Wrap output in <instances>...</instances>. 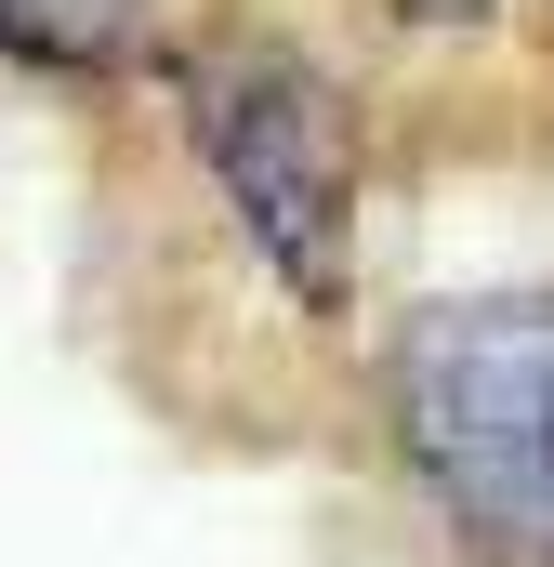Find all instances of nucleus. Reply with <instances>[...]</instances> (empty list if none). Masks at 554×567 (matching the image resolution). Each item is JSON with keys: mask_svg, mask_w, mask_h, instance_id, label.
<instances>
[{"mask_svg": "<svg viewBox=\"0 0 554 567\" xmlns=\"http://www.w3.org/2000/svg\"><path fill=\"white\" fill-rule=\"evenodd\" d=\"M370 449L449 567H554V278L410 303L370 343Z\"/></svg>", "mask_w": 554, "mask_h": 567, "instance_id": "obj_2", "label": "nucleus"}, {"mask_svg": "<svg viewBox=\"0 0 554 567\" xmlns=\"http://www.w3.org/2000/svg\"><path fill=\"white\" fill-rule=\"evenodd\" d=\"M158 106H172V145H185L225 251L304 330H330L357 303V238H370L357 80L290 27H185L158 53Z\"/></svg>", "mask_w": 554, "mask_h": 567, "instance_id": "obj_1", "label": "nucleus"}, {"mask_svg": "<svg viewBox=\"0 0 554 567\" xmlns=\"http://www.w3.org/2000/svg\"><path fill=\"white\" fill-rule=\"evenodd\" d=\"M172 0H0V66L40 93H106V80H158L172 53Z\"/></svg>", "mask_w": 554, "mask_h": 567, "instance_id": "obj_3", "label": "nucleus"}]
</instances>
